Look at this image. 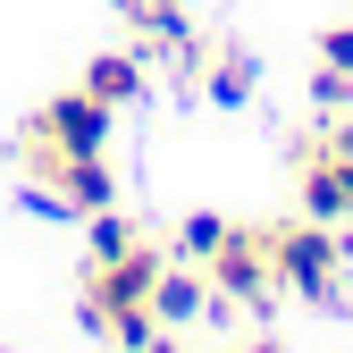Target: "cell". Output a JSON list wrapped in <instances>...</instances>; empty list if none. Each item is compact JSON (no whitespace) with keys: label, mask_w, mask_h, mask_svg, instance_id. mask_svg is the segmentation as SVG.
Here are the masks:
<instances>
[{"label":"cell","mask_w":353,"mask_h":353,"mask_svg":"<svg viewBox=\"0 0 353 353\" xmlns=\"http://www.w3.org/2000/svg\"><path fill=\"white\" fill-rule=\"evenodd\" d=\"M270 270H278V286L286 294H303V303H336V270H345V252H336V236H328V219H294V228H270Z\"/></svg>","instance_id":"6da1fadb"},{"label":"cell","mask_w":353,"mask_h":353,"mask_svg":"<svg viewBox=\"0 0 353 353\" xmlns=\"http://www.w3.org/2000/svg\"><path fill=\"white\" fill-rule=\"evenodd\" d=\"M168 270V261L152 244H126L110 261H93V278H84V328H110L126 312H152V278Z\"/></svg>","instance_id":"7a4b0ae2"},{"label":"cell","mask_w":353,"mask_h":353,"mask_svg":"<svg viewBox=\"0 0 353 353\" xmlns=\"http://www.w3.org/2000/svg\"><path fill=\"white\" fill-rule=\"evenodd\" d=\"M202 270H210V294H228V303H270V286H278L270 236H244V228L219 236V252L202 261Z\"/></svg>","instance_id":"3957f363"},{"label":"cell","mask_w":353,"mask_h":353,"mask_svg":"<svg viewBox=\"0 0 353 353\" xmlns=\"http://www.w3.org/2000/svg\"><path fill=\"white\" fill-rule=\"evenodd\" d=\"M110 118H118V110H101V101L84 93V84H76V93H59V101H42V118H34V135L51 143L59 160H76V152H110Z\"/></svg>","instance_id":"277c9868"},{"label":"cell","mask_w":353,"mask_h":353,"mask_svg":"<svg viewBox=\"0 0 353 353\" xmlns=\"http://www.w3.org/2000/svg\"><path fill=\"white\" fill-rule=\"evenodd\" d=\"M303 219H353V160L345 152H312L303 160Z\"/></svg>","instance_id":"5b68a950"},{"label":"cell","mask_w":353,"mask_h":353,"mask_svg":"<svg viewBox=\"0 0 353 353\" xmlns=\"http://www.w3.org/2000/svg\"><path fill=\"white\" fill-rule=\"evenodd\" d=\"M51 194H59L68 210H84V219H93V210H110V202H118L110 152H76V160H59V168H51Z\"/></svg>","instance_id":"8992f818"},{"label":"cell","mask_w":353,"mask_h":353,"mask_svg":"<svg viewBox=\"0 0 353 353\" xmlns=\"http://www.w3.org/2000/svg\"><path fill=\"white\" fill-rule=\"evenodd\" d=\"M202 312H210V278L185 270V261H168V270L152 278V320H160V328H194Z\"/></svg>","instance_id":"52a82bcc"},{"label":"cell","mask_w":353,"mask_h":353,"mask_svg":"<svg viewBox=\"0 0 353 353\" xmlns=\"http://www.w3.org/2000/svg\"><path fill=\"white\" fill-rule=\"evenodd\" d=\"M84 93H93L101 110H126V101L143 93V59L135 51H101L93 68H84Z\"/></svg>","instance_id":"ba28073f"},{"label":"cell","mask_w":353,"mask_h":353,"mask_svg":"<svg viewBox=\"0 0 353 353\" xmlns=\"http://www.w3.org/2000/svg\"><path fill=\"white\" fill-rule=\"evenodd\" d=\"M126 17H135L152 42H168V51H194V26H185V0H118Z\"/></svg>","instance_id":"9c48e42d"},{"label":"cell","mask_w":353,"mask_h":353,"mask_svg":"<svg viewBox=\"0 0 353 353\" xmlns=\"http://www.w3.org/2000/svg\"><path fill=\"white\" fill-rule=\"evenodd\" d=\"M252 84H261L252 51H219V68H210V101H219V110H244V101H252Z\"/></svg>","instance_id":"30bf717a"},{"label":"cell","mask_w":353,"mask_h":353,"mask_svg":"<svg viewBox=\"0 0 353 353\" xmlns=\"http://www.w3.org/2000/svg\"><path fill=\"white\" fill-rule=\"evenodd\" d=\"M219 236H228V219H210V210H194L185 228H176V252H185V261H210V252H219Z\"/></svg>","instance_id":"8fae6325"},{"label":"cell","mask_w":353,"mask_h":353,"mask_svg":"<svg viewBox=\"0 0 353 353\" xmlns=\"http://www.w3.org/2000/svg\"><path fill=\"white\" fill-rule=\"evenodd\" d=\"M126 244H135V228L118 219V202H110V210H93V261H110V252H126Z\"/></svg>","instance_id":"7c38bea8"},{"label":"cell","mask_w":353,"mask_h":353,"mask_svg":"<svg viewBox=\"0 0 353 353\" xmlns=\"http://www.w3.org/2000/svg\"><path fill=\"white\" fill-rule=\"evenodd\" d=\"M312 101H320V110H353V76H345V68H320V76H312Z\"/></svg>","instance_id":"4fadbf2b"},{"label":"cell","mask_w":353,"mask_h":353,"mask_svg":"<svg viewBox=\"0 0 353 353\" xmlns=\"http://www.w3.org/2000/svg\"><path fill=\"white\" fill-rule=\"evenodd\" d=\"M320 68H345L353 76V26H328L320 34Z\"/></svg>","instance_id":"5bb4252c"},{"label":"cell","mask_w":353,"mask_h":353,"mask_svg":"<svg viewBox=\"0 0 353 353\" xmlns=\"http://www.w3.org/2000/svg\"><path fill=\"white\" fill-rule=\"evenodd\" d=\"M320 152H345V160H353V118H336V126H328V143H320Z\"/></svg>","instance_id":"9a60e30c"},{"label":"cell","mask_w":353,"mask_h":353,"mask_svg":"<svg viewBox=\"0 0 353 353\" xmlns=\"http://www.w3.org/2000/svg\"><path fill=\"white\" fill-rule=\"evenodd\" d=\"M244 353H286V345H270V336H252V345H244Z\"/></svg>","instance_id":"2e32d148"}]
</instances>
